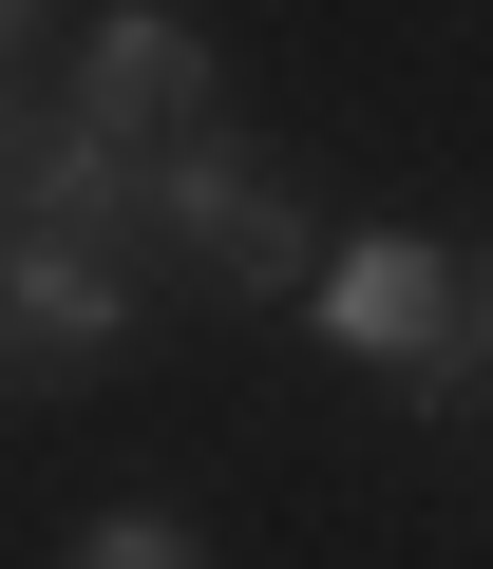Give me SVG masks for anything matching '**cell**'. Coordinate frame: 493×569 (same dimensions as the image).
Instances as JSON below:
<instances>
[{
    "label": "cell",
    "instance_id": "obj_3",
    "mask_svg": "<svg viewBox=\"0 0 493 569\" xmlns=\"http://www.w3.org/2000/svg\"><path fill=\"white\" fill-rule=\"evenodd\" d=\"M58 114L114 133V152H171V133H209V39L171 20V0H114V20L77 39V96Z\"/></svg>",
    "mask_w": 493,
    "mask_h": 569
},
{
    "label": "cell",
    "instance_id": "obj_1",
    "mask_svg": "<svg viewBox=\"0 0 493 569\" xmlns=\"http://www.w3.org/2000/svg\"><path fill=\"white\" fill-rule=\"evenodd\" d=\"M152 228L190 247V284H323V228H304V190L266 171V152H228V133H171L152 152Z\"/></svg>",
    "mask_w": 493,
    "mask_h": 569
},
{
    "label": "cell",
    "instance_id": "obj_8",
    "mask_svg": "<svg viewBox=\"0 0 493 569\" xmlns=\"http://www.w3.org/2000/svg\"><path fill=\"white\" fill-rule=\"evenodd\" d=\"M20 58H39V0H0V77H20Z\"/></svg>",
    "mask_w": 493,
    "mask_h": 569
},
{
    "label": "cell",
    "instance_id": "obj_5",
    "mask_svg": "<svg viewBox=\"0 0 493 569\" xmlns=\"http://www.w3.org/2000/svg\"><path fill=\"white\" fill-rule=\"evenodd\" d=\"M77 569H209V531H190L171 493H114V512L77 531Z\"/></svg>",
    "mask_w": 493,
    "mask_h": 569
},
{
    "label": "cell",
    "instance_id": "obj_7",
    "mask_svg": "<svg viewBox=\"0 0 493 569\" xmlns=\"http://www.w3.org/2000/svg\"><path fill=\"white\" fill-rule=\"evenodd\" d=\"M455 342H474V380H493V247L455 266Z\"/></svg>",
    "mask_w": 493,
    "mask_h": 569
},
{
    "label": "cell",
    "instance_id": "obj_6",
    "mask_svg": "<svg viewBox=\"0 0 493 569\" xmlns=\"http://www.w3.org/2000/svg\"><path fill=\"white\" fill-rule=\"evenodd\" d=\"M39 133H58L39 96H0V209H20V171H39Z\"/></svg>",
    "mask_w": 493,
    "mask_h": 569
},
{
    "label": "cell",
    "instance_id": "obj_2",
    "mask_svg": "<svg viewBox=\"0 0 493 569\" xmlns=\"http://www.w3.org/2000/svg\"><path fill=\"white\" fill-rule=\"evenodd\" d=\"M323 342L342 361H399V380H436L455 361V247H417V228H361V247H323Z\"/></svg>",
    "mask_w": 493,
    "mask_h": 569
},
{
    "label": "cell",
    "instance_id": "obj_4",
    "mask_svg": "<svg viewBox=\"0 0 493 569\" xmlns=\"http://www.w3.org/2000/svg\"><path fill=\"white\" fill-rule=\"evenodd\" d=\"M0 228H39V247H95V228H152V152H114V133H77V114H58Z\"/></svg>",
    "mask_w": 493,
    "mask_h": 569
}]
</instances>
